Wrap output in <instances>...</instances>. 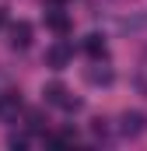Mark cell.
<instances>
[{"label":"cell","instance_id":"cell-1","mask_svg":"<svg viewBox=\"0 0 147 151\" xmlns=\"http://www.w3.org/2000/svg\"><path fill=\"white\" fill-rule=\"evenodd\" d=\"M42 95H46V102H49V106H60V109H81V102L70 99V91H67L60 81H49V84L42 88Z\"/></svg>","mask_w":147,"mask_h":151},{"label":"cell","instance_id":"cell-2","mask_svg":"<svg viewBox=\"0 0 147 151\" xmlns=\"http://www.w3.org/2000/svg\"><path fill=\"white\" fill-rule=\"evenodd\" d=\"M144 130H147V116L144 113L133 109V113H123V116H119V134H123V137H140Z\"/></svg>","mask_w":147,"mask_h":151},{"label":"cell","instance_id":"cell-3","mask_svg":"<svg viewBox=\"0 0 147 151\" xmlns=\"http://www.w3.org/2000/svg\"><path fill=\"white\" fill-rule=\"evenodd\" d=\"M21 91H4L0 95V123H14L18 113H21Z\"/></svg>","mask_w":147,"mask_h":151},{"label":"cell","instance_id":"cell-4","mask_svg":"<svg viewBox=\"0 0 147 151\" xmlns=\"http://www.w3.org/2000/svg\"><path fill=\"white\" fill-rule=\"evenodd\" d=\"M70 56H74V49H70V42H56V46H49V53H46V63L53 67V70H63L67 63H70Z\"/></svg>","mask_w":147,"mask_h":151},{"label":"cell","instance_id":"cell-5","mask_svg":"<svg viewBox=\"0 0 147 151\" xmlns=\"http://www.w3.org/2000/svg\"><path fill=\"white\" fill-rule=\"evenodd\" d=\"M7 35H11L7 42H11L14 49H28V46H32V25H28V21H18V25H11Z\"/></svg>","mask_w":147,"mask_h":151},{"label":"cell","instance_id":"cell-6","mask_svg":"<svg viewBox=\"0 0 147 151\" xmlns=\"http://www.w3.org/2000/svg\"><path fill=\"white\" fill-rule=\"evenodd\" d=\"M46 25H49L56 35H67V32H70V18H67L63 11H49V14H46Z\"/></svg>","mask_w":147,"mask_h":151},{"label":"cell","instance_id":"cell-7","mask_svg":"<svg viewBox=\"0 0 147 151\" xmlns=\"http://www.w3.org/2000/svg\"><path fill=\"white\" fill-rule=\"evenodd\" d=\"M84 53L95 56V60H102V56H105V39L102 35H88L84 39Z\"/></svg>","mask_w":147,"mask_h":151},{"label":"cell","instance_id":"cell-8","mask_svg":"<svg viewBox=\"0 0 147 151\" xmlns=\"http://www.w3.org/2000/svg\"><path fill=\"white\" fill-rule=\"evenodd\" d=\"M88 81H91V84H109V81H112V70H109V67H102V70L91 67V70H88Z\"/></svg>","mask_w":147,"mask_h":151},{"label":"cell","instance_id":"cell-9","mask_svg":"<svg viewBox=\"0 0 147 151\" xmlns=\"http://www.w3.org/2000/svg\"><path fill=\"white\" fill-rule=\"evenodd\" d=\"M46 144H53V148H60V144H74V130H63V134L46 137Z\"/></svg>","mask_w":147,"mask_h":151},{"label":"cell","instance_id":"cell-10","mask_svg":"<svg viewBox=\"0 0 147 151\" xmlns=\"http://www.w3.org/2000/svg\"><path fill=\"white\" fill-rule=\"evenodd\" d=\"M11 148H28V137H25V134H14V137H11Z\"/></svg>","mask_w":147,"mask_h":151},{"label":"cell","instance_id":"cell-11","mask_svg":"<svg viewBox=\"0 0 147 151\" xmlns=\"http://www.w3.org/2000/svg\"><path fill=\"white\" fill-rule=\"evenodd\" d=\"M0 28H4V11H0Z\"/></svg>","mask_w":147,"mask_h":151}]
</instances>
